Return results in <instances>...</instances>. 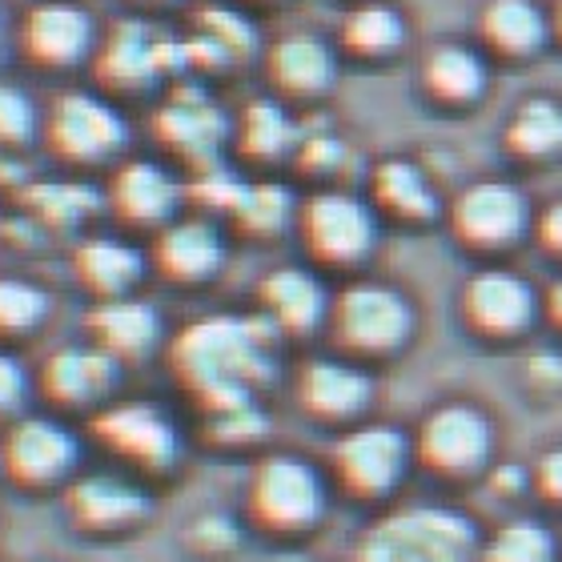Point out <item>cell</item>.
Here are the masks:
<instances>
[{
	"mask_svg": "<svg viewBox=\"0 0 562 562\" xmlns=\"http://www.w3.org/2000/svg\"><path fill=\"white\" fill-rule=\"evenodd\" d=\"M4 48H9V33H4V12H0V60H4Z\"/></svg>",
	"mask_w": 562,
	"mask_h": 562,
	"instance_id": "43",
	"label": "cell"
},
{
	"mask_svg": "<svg viewBox=\"0 0 562 562\" xmlns=\"http://www.w3.org/2000/svg\"><path fill=\"white\" fill-rule=\"evenodd\" d=\"M21 201L36 222L53 225V229H69L97 205L93 189L81 186H33Z\"/></svg>",
	"mask_w": 562,
	"mask_h": 562,
	"instance_id": "34",
	"label": "cell"
},
{
	"mask_svg": "<svg viewBox=\"0 0 562 562\" xmlns=\"http://www.w3.org/2000/svg\"><path fill=\"white\" fill-rule=\"evenodd\" d=\"M65 510L85 535H117L145 522L153 503L137 479L105 470V474H77L65 486Z\"/></svg>",
	"mask_w": 562,
	"mask_h": 562,
	"instance_id": "12",
	"label": "cell"
},
{
	"mask_svg": "<svg viewBox=\"0 0 562 562\" xmlns=\"http://www.w3.org/2000/svg\"><path fill=\"white\" fill-rule=\"evenodd\" d=\"M539 234H542V241H547V249H554V254H562V201H554L551 210L542 213Z\"/></svg>",
	"mask_w": 562,
	"mask_h": 562,
	"instance_id": "41",
	"label": "cell"
},
{
	"mask_svg": "<svg viewBox=\"0 0 562 562\" xmlns=\"http://www.w3.org/2000/svg\"><path fill=\"white\" fill-rule=\"evenodd\" d=\"M89 341L97 350H105L113 362H140L157 350L161 341V317L149 302L140 297H113V302H97L85 317Z\"/></svg>",
	"mask_w": 562,
	"mask_h": 562,
	"instance_id": "17",
	"label": "cell"
},
{
	"mask_svg": "<svg viewBox=\"0 0 562 562\" xmlns=\"http://www.w3.org/2000/svg\"><path fill=\"white\" fill-rule=\"evenodd\" d=\"M426 85L442 101H474L486 85V69L470 48L446 45L426 57Z\"/></svg>",
	"mask_w": 562,
	"mask_h": 562,
	"instance_id": "27",
	"label": "cell"
},
{
	"mask_svg": "<svg viewBox=\"0 0 562 562\" xmlns=\"http://www.w3.org/2000/svg\"><path fill=\"white\" fill-rule=\"evenodd\" d=\"M198 24L205 29V41H213V45L222 48L229 60H241L254 53V29H249L237 12L229 9H210V12H201Z\"/></svg>",
	"mask_w": 562,
	"mask_h": 562,
	"instance_id": "37",
	"label": "cell"
},
{
	"mask_svg": "<svg viewBox=\"0 0 562 562\" xmlns=\"http://www.w3.org/2000/svg\"><path fill=\"white\" fill-rule=\"evenodd\" d=\"M266 72L278 93L297 97V101H310V97H322L334 85V48L322 41V36L297 33V36H281L278 45L266 53Z\"/></svg>",
	"mask_w": 562,
	"mask_h": 562,
	"instance_id": "22",
	"label": "cell"
},
{
	"mask_svg": "<svg viewBox=\"0 0 562 562\" xmlns=\"http://www.w3.org/2000/svg\"><path fill=\"white\" fill-rule=\"evenodd\" d=\"M467 317L486 334H518L539 310V293L510 270H482L462 293Z\"/></svg>",
	"mask_w": 562,
	"mask_h": 562,
	"instance_id": "20",
	"label": "cell"
},
{
	"mask_svg": "<svg viewBox=\"0 0 562 562\" xmlns=\"http://www.w3.org/2000/svg\"><path fill=\"white\" fill-rule=\"evenodd\" d=\"M329 329L341 350L350 353H390L406 346L414 334V310L390 285H350L329 302Z\"/></svg>",
	"mask_w": 562,
	"mask_h": 562,
	"instance_id": "6",
	"label": "cell"
},
{
	"mask_svg": "<svg viewBox=\"0 0 562 562\" xmlns=\"http://www.w3.org/2000/svg\"><path fill=\"white\" fill-rule=\"evenodd\" d=\"M402 36H406V24L386 4H362L341 24V41L358 57H386L390 48H398Z\"/></svg>",
	"mask_w": 562,
	"mask_h": 562,
	"instance_id": "29",
	"label": "cell"
},
{
	"mask_svg": "<svg viewBox=\"0 0 562 562\" xmlns=\"http://www.w3.org/2000/svg\"><path fill=\"white\" fill-rule=\"evenodd\" d=\"M36 133H41V117L29 93L0 81V149H24L36 140Z\"/></svg>",
	"mask_w": 562,
	"mask_h": 562,
	"instance_id": "36",
	"label": "cell"
},
{
	"mask_svg": "<svg viewBox=\"0 0 562 562\" xmlns=\"http://www.w3.org/2000/svg\"><path fill=\"white\" fill-rule=\"evenodd\" d=\"M133 4H173V0H133Z\"/></svg>",
	"mask_w": 562,
	"mask_h": 562,
	"instance_id": "45",
	"label": "cell"
},
{
	"mask_svg": "<svg viewBox=\"0 0 562 562\" xmlns=\"http://www.w3.org/2000/svg\"><path fill=\"white\" fill-rule=\"evenodd\" d=\"M48 293L24 278H0V341H21L45 326Z\"/></svg>",
	"mask_w": 562,
	"mask_h": 562,
	"instance_id": "30",
	"label": "cell"
},
{
	"mask_svg": "<svg viewBox=\"0 0 562 562\" xmlns=\"http://www.w3.org/2000/svg\"><path fill=\"white\" fill-rule=\"evenodd\" d=\"M494 450V426L491 418L470 406V402H446L438 411L422 418L418 438H414V454L438 474L462 479L486 467Z\"/></svg>",
	"mask_w": 562,
	"mask_h": 562,
	"instance_id": "10",
	"label": "cell"
},
{
	"mask_svg": "<svg viewBox=\"0 0 562 562\" xmlns=\"http://www.w3.org/2000/svg\"><path fill=\"white\" fill-rule=\"evenodd\" d=\"M454 229L470 246H510L527 229V201L506 181H479L454 201Z\"/></svg>",
	"mask_w": 562,
	"mask_h": 562,
	"instance_id": "15",
	"label": "cell"
},
{
	"mask_svg": "<svg viewBox=\"0 0 562 562\" xmlns=\"http://www.w3.org/2000/svg\"><path fill=\"white\" fill-rule=\"evenodd\" d=\"M72 278L85 293H93L97 302L130 297L137 281L145 278V254L121 237H85L72 249Z\"/></svg>",
	"mask_w": 562,
	"mask_h": 562,
	"instance_id": "21",
	"label": "cell"
},
{
	"mask_svg": "<svg viewBox=\"0 0 562 562\" xmlns=\"http://www.w3.org/2000/svg\"><path fill=\"white\" fill-rule=\"evenodd\" d=\"M341 157V145L334 137H317V140H305V149H302V161L314 169V173H326L329 165Z\"/></svg>",
	"mask_w": 562,
	"mask_h": 562,
	"instance_id": "39",
	"label": "cell"
},
{
	"mask_svg": "<svg viewBox=\"0 0 562 562\" xmlns=\"http://www.w3.org/2000/svg\"><path fill=\"white\" fill-rule=\"evenodd\" d=\"M241 153L254 157V161H273L281 153L290 149L293 140H297V130H293V121L285 117V109L273 105V101H254V105L241 113Z\"/></svg>",
	"mask_w": 562,
	"mask_h": 562,
	"instance_id": "28",
	"label": "cell"
},
{
	"mask_svg": "<svg viewBox=\"0 0 562 562\" xmlns=\"http://www.w3.org/2000/svg\"><path fill=\"white\" fill-rule=\"evenodd\" d=\"M93 48V16L69 0H41L21 21V53L48 72L81 65Z\"/></svg>",
	"mask_w": 562,
	"mask_h": 562,
	"instance_id": "13",
	"label": "cell"
},
{
	"mask_svg": "<svg viewBox=\"0 0 562 562\" xmlns=\"http://www.w3.org/2000/svg\"><path fill=\"white\" fill-rule=\"evenodd\" d=\"M305 249L326 266H353L378 241L374 210L350 193H317L297 210Z\"/></svg>",
	"mask_w": 562,
	"mask_h": 562,
	"instance_id": "11",
	"label": "cell"
},
{
	"mask_svg": "<svg viewBox=\"0 0 562 562\" xmlns=\"http://www.w3.org/2000/svg\"><path fill=\"white\" fill-rule=\"evenodd\" d=\"M89 434L109 458L133 474H165L181 458V430L157 402H109L89 418Z\"/></svg>",
	"mask_w": 562,
	"mask_h": 562,
	"instance_id": "5",
	"label": "cell"
},
{
	"mask_svg": "<svg viewBox=\"0 0 562 562\" xmlns=\"http://www.w3.org/2000/svg\"><path fill=\"white\" fill-rule=\"evenodd\" d=\"M353 562H482V542L450 506H402L358 539Z\"/></svg>",
	"mask_w": 562,
	"mask_h": 562,
	"instance_id": "2",
	"label": "cell"
},
{
	"mask_svg": "<svg viewBox=\"0 0 562 562\" xmlns=\"http://www.w3.org/2000/svg\"><path fill=\"white\" fill-rule=\"evenodd\" d=\"M48 153L65 165H101L125 149L130 130L109 101L93 93H60L41 121Z\"/></svg>",
	"mask_w": 562,
	"mask_h": 562,
	"instance_id": "7",
	"label": "cell"
},
{
	"mask_svg": "<svg viewBox=\"0 0 562 562\" xmlns=\"http://www.w3.org/2000/svg\"><path fill=\"white\" fill-rule=\"evenodd\" d=\"M261 317L270 322L278 334H314L322 322H329V297L314 273L297 270V266H281L266 273L258 285Z\"/></svg>",
	"mask_w": 562,
	"mask_h": 562,
	"instance_id": "18",
	"label": "cell"
},
{
	"mask_svg": "<svg viewBox=\"0 0 562 562\" xmlns=\"http://www.w3.org/2000/svg\"><path fill=\"white\" fill-rule=\"evenodd\" d=\"M97 81L113 93H140L161 72V45L149 41L145 24L117 21L97 53Z\"/></svg>",
	"mask_w": 562,
	"mask_h": 562,
	"instance_id": "23",
	"label": "cell"
},
{
	"mask_svg": "<svg viewBox=\"0 0 562 562\" xmlns=\"http://www.w3.org/2000/svg\"><path fill=\"white\" fill-rule=\"evenodd\" d=\"M109 205L125 225L140 229H165L173 222L177 205H181V186L169 169L153 161H130L121 165L113 181H109Z\"/></svg>",
	"mask_w": 562,
	"mask_h": 562,
	"instance_id": "16",
	"label": "cell"
},
{
	"mask_svg": "<svg viewBox=\"0 0 562 562\" xmlns=\"http://www.w3.org/2000/svg\"><path fill=\"white\" fill-rule=\"evenodd\" d=\"M554 29H559V33H562V0H559V4H554Z\"/></svg>",
	"mask_w": 562,
	"mask_h": 562,
	"instance_id": "44",
	"label": "cell"
},
{
	"mask_svg": "<svg viewBox=\"0 0 562 562\" xmlns=\"http://www.w3.org/2000/svg\"><path fill=\"white\" fill-rule=\"evenodd\" d=\"M411 458H414V442L398 426H386V422L353 426L329 450V462H334L338 482L350 494H358V498H382V494L394 491L406 479Z\"/></svg>",
	"mask_w": 562,
	"mask_h": 562,
	"instance_id": "8",
	"label": "cell"
},
{
	"mask_svg": "<svg viewBox=\"0 0 562 562\" xmlns=\"http://www.w3.org/2000/svg\"><path fill=\"white\" fill-rule=\"evenodd\" d=\"M225 261V241L210 222L189 217V222H169L153 241V266L169 281L181 285H198L210 281L222 270Z\"/></svg>",
	"mask_w": 562,
	"mask_h": 562,
	"instance_id": "19",
	"label": "cell"
},
{
	"mask_svg": "<svg viewBox=\"0 0 562 562\" xmlns=\"http://www.w3.org/2000/svg\"><path fill=\"white\" fill-rule=\"evenodd\" d=\"M482 33L503 53H535L547 41V16L530 0H491L482 12Z\"/></svg>",
	"mask_w": 562,
	"mask_h": 562,
	"instance_id": "25",
	"label": "cell"
},
{
	"mask_svg": "<svg viewBox=\"0 0 562 562\" xmlns=\"http://www.w3.org/2000/svg\"><path fill=\"white\" fill-rule=\"evenodd\" d=\"M29 394H33V378H29L24 362L16 353L0 350V426L29 414Z\"/></svg>",
	"mask_w": 562,
	"mask_h": 562,
	"instance_id": "38",
	"label": "cell"
},
{
	"mask_svg": "<svg viewBox=\"0 0 562 562\" xmlns=\"http://www.w3.org/2000/svg\"><path fill=\"white\" fill-rule=\"evenodd\" d=\"M482 562H554V535L539 518H510L482 547Z\"/></svg>",
	"mask_w": 562,
	"mask_h": 562,
	"instance_id": "32",
	"label": "cell"
},
{
	"mask_svg": "<svg viewBox=\"0 0 562 562\" xmlns=\"http://www.w3.org/2000/svg\"><path fill=\"white\" fill-rule=\"evenodd\" d=\"M510 149L522 157H547V153L562 149V109L554 101H527L518 109L510 130H506Z\"/></svg>",
	"mask_w": 562,
	"mask_h": 562,
	"instance_id": "31",
	"label": "cell"
},
{
	"mask_svg": "<svg viewBox=\"0 0 562 562\" xmlns=\"http://www.w3.org/2000/svg\"><path fill=\"white\" fill-rule=\"evenodd\" d=\"M229 213H234V222L241 234L270 237V234H278V229H285V222L293 217V198H290V189L270 186V181H266V186H246Z\"/></svg>",
	"mask_w": 562,
	"mask_h": 562,
	"instance_id": "33",
	"label": "cell"
},
{
	"mask_svg": "<svg viewBox=\"0 0 562 562\" xmlns=\"http://www.w3.org/2000/svg\"><path fill=\"white\" fill-rule=\"evenodd\" d=\"M547 310H551V317L562 326V281H554L551 293H547Z\"/></svg>",
	"mask_w": 562,
	"mask_h": 562,
	"instance_id": "42",
	"label": "cell"
},
{
	"mask_svg": "<svg viewBox=\"0 0 562 562\" xmlns=\"http://www.w3.org/2000/svg\"><path fill=\"white\" fill-rule=\"evenodd\" d=\"M293 390L302 411L322 422H350L374 402V378L341 358H310Z\"/></svg>",
	"mask_w": 562,
	"mask_h": 562,
	"instance_id": "14",
	"label": "cell"
},
{
	"mask_svg": "<svg viewBox=\"0 0 562 562\" xmlns=\"http://www.w3.org/2000/svg\"><path fill=\"white\" fill-rule=\"evenodd\" d=\"M539 486L551 494L554 503H562V446L539 458Z\"/></svg>",
	"mask_w": 562,
	"mask_h": 562,
	"instance_id": "40",
	"label": "cell"
},
{
	"mask_svg": "<svg viewBox=\"0 0 562 562\" xmlns=\"http://www.w3.org/2000/svg\"><path fill=\"white\" fill-rule=\"evenodd\" d=\"M205 414V430L210 438L225 446L237 442H258L261 434L270 430V418L258 406V398H237V402H217V406H201Z\"/></svg>",
	"mask_w": 562,
	"mask_h": 562,
	"instance_id": "35",
	"label": "cell"
},
{
	"mask_svg": "<svg viewBox=\"0 0 562 562\" xmlns=\"http://www.w3.org/2000/svg\"><path fill=\"white\" fill-rule=\"evenodd\" d=\"M81 467V438L57 414H21L0 426V479L21 491L69 486Z\"/></svg>",
	"mask_w": 562,
	"mask_h": 562,
	"instance_id": "4",
	"label": "cell"
},
{
	"mask_svg": "<svg viewBox=\"0 0 562 562\" xmlns=\"http://www.w3.org/2000/svg\"><path fill=\"white\" fill-rule=\"evenodd\" d=\"M246 506L270 535H310L329 506L326 474L302 454H266L249 474Z\"/></svg>",
	"mask_w": 562,
	"mask_h": 562,
	"instance_id": "3",
	"label": "cell"
},
{
	"mask_svg": "<svg viewBox=\"0 0 562 562\" xmlns=\"http://www.w3.org/2000/svg\"><path fill=\"white\" fill-rule=\"evenodd\" d=\"M281 334L266 317H201L186 326L169 346V366L177 382L201 402L254 398L258 386L273 378V341Z\"/></svg>",
	"mask_w": 562,
	"mask_h": 562,
	"instance_id": "1",
	"label": "cell"
},
{
	"mask_svg": "<svg viewBox=\"0 0 562 562\" xmlns=\"http://www.w3.org/2000/svg\"><path fill=\"white\" fill-rule=\"evenodd\" d=\"M229 133V121L222 117V109L205 101L201 93H181L173 97V105L161 109L157 117V137L177 149L189 161H210V153L217 149Z\"/></svg>",
	"mask_w": 562,
	"mask_h": 562,
	"instance_id": "24",
	"label": "cell"
},
{
	"mask_svg": "<svg viewBox=\"0 0 562 562\" xmlns=\"http://www.w3.org/2000/svg\"><path fill=\"white\" fill-rule=\"evenodd\" d=\"M374 198L398 217H430L438 210L430 177L411 161H382L374 169Z\"/></svg>",
	"mask_w": 562,
	"mask_h": 562,
	"instance_id": "26",
	"label": "cell"
},
{
	"mask_svg": "<svg viewBox=\"0 0 562 562\" xmlns=\"http://www.w3.org/2000/svg\"><path fill=\"white\" fill-rule=\"evenodd\" d=\"M121 382V362H113L93 341L85 346H60L45 358L36 374V394L57 414H89L105 411Z\"/></svg>",
	"mask_w": 562,
	"mask_h": 562,
	"instance_id": "9",
	"label": "cell"
}]
</instances>
